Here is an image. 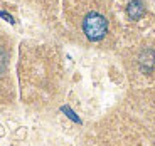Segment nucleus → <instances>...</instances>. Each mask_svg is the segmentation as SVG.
I'll return each instance as SVG.
<instances>
[{
  "instance_id": "f257e3e1",
  "label": "nucleus",
  "mask_w": 155,
  "mask_h": 146,
  "mask_svg": "<svg viewBox=\"0 0 155 146\" xmlns=\"http://www.w3.org/2000/svg\"><path fill=\"white\" fill-rule=\"evenodd\" d=\"M83 30H84L86 37L89 40H101V39L105 37L106 30H108V22L106 19L101 14L98 12H89L88 15L84 17V22H83Z\"/></svg>"
},
{
  "instance_id": "f03ea898",
  "label": "nucleus",
  "mask_w": 155,
  "mask_h": 146,
  "mask_svg": "<svg viewBox=\"0 0 155 146\" xmlns=\"http://www.w3.org/2000/svg\"><path fill=\"white\" fill-rule=\"evenodd\" d=\"M127 14L132 20H138L140 17L145 14V7L140 0H132L130 4L127 5Z\"/></svg>"
},
{
  "instance_id": "7ed1b4c3",
  "label": "nucleus",
  "mask_w": 155,
  "mask_h": 146,
  "mask_svg": "<svg viewBox=\"0 0 155 146\" xmlns=\"http://www.w3.org/2000/svg\"><path fill=\"white\" fill-rule=\"evenodd\" d=\"M140 65H142L145 71H150L155 65V52L152 49L145 50L143 54L140 56Z\"/></svg>"
},
{
  "instance_id": "20e7f679",
  "label": "nucleus",
  "mask_w": 155,
  "mask_h": 146,
  "mask_svg": "<svg viewBox=\"0 0 155 146\" xmlns=\"http://www.w3.org/2000/svg\"><path fill=\"white\" fill-rule=\"evenodd\" d=\"M62 111L66 113V114H68V118H71V119H73V121H74V123H81V121H79V118H78V116L74 114V113L71 111V109L68 108V106H62Z\"/></svg>"
},
{
  "instance_id": "39448f33",
  "label": "nucleus",
  "mask_w": 155,
  "mask_h": 146,
  "mask_svg": "<svg viewBox=\"0 0 155 146\" xmlns=\"http://www.w3.org/2000/svg\"><path fill=\"white\" fill-rule=\"evenodd\" d=\"M0 17H4V19L7 20V22H10V24H14V22H15V20H14V17H12V15H8L7 12H0Z\"/></svg>"
}]
</instances>
